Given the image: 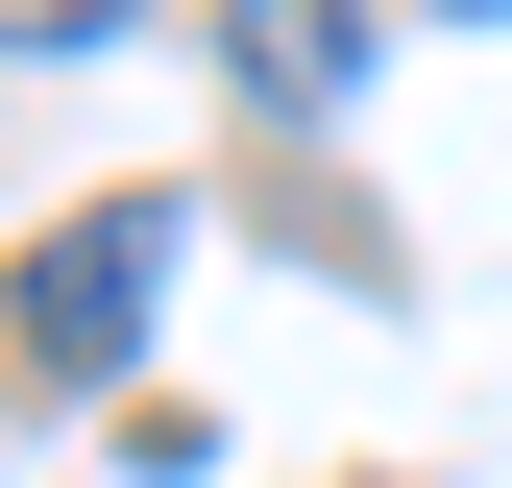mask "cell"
Returning <instances> with one entry per match:
<instances>
[{
	"mask_svg": "<svg viewBox=\"0 0 512 488\" xmlns=\"http://www.w3.org/2000/svg\"><path fill=\"white\" fill-rule=\"evenodd\" d=\"M171 244H196L171 196H98V220H49V244H25V366H49V391H98V366L147 342V293H171Z\"/></svg>",
	"mask_w": 512,
	"mask_h": 488,
	"instance_id": "1",
	"label": "cell"
},
{
	"mask_svg": "<svg viewBox=\"0 0 512 488\" xmlns=\"http://www.w3.org/2000/svg\"><path fill=\"white\" fill-rule=\"evenodd\" d=\"M366 74V0H244V98H342Z\"/></svg>",
	"mask_w": 512,
	"mask_h": 488,
	"instance_id": "2",
	"label": "cell"
},
{
	"mask_svg": "<svg viewBox=\"0 0 512 488\" xmlns=\"http://www.w3.org/2000/svg\"><path fill=\"white\" fill-rule=\"evenodd\" d=\"M122 25V0H0V49H98Z\"/></svg>",
	"mask_w": 512,
	"mask_h": 488,
	"instance_id": "3",
	"label": "cell"
},
{
	"mask_svg": "<svg viewBox=\"0 0 512 488\" xmlns=\"http://www.w3.org/2000/svg\"><path fill=\"white\" fill-rule=\"evenodd\" d=\"M464 25H512V0H464Z\"/></svg>",
	"mask_w": 512,
	"mask_h": 488,
	"instance_id": "4",
	"label": "cell"
}]
</instances>
